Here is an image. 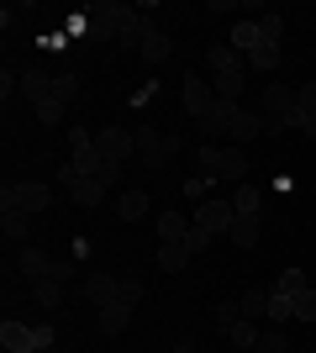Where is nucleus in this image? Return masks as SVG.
<instances>
[{
	"label": "nucleus",
	"mask_w": 316,
	"mask_h": 353,
	"mask_svg": "<svg viewBox=\"0 0 316 353\" xmlns=\"http://www.w3.org/2000/svg\"><path fill=\"white\" fill-rule=\"evenodd\" d=\"M74 90H79V74H53V90H48V101L32 105V111H37V121H43V127L63 121V111H69V101H74Z\"/></svg>",
	"instance_id": "obj_8"
},
{
	"label": "nucleus",
	"mask_w": 316,
	"mask_h": 353,
	"mask_svg": "<svg viewBox=\"0 0 316 353\" xmlns=\"http://www.w3.org/2000/svg\"><path fill=\"white\" fill-rule=\"evenodd\" d=\"M264 322H269V327L295 322V306H290V295H274V290H269V311H264Z\"/></svg>",
	"instance_id": "obj_25"
},
{
	"label": "nucleus",
	"mask_w": 316,
	"mask_h": 353,
	"mask_svg": "<svg viewBox=\"0 0 316 353\" xmlns=\"http://www.w3.org/2000/svg\"><path fill=\"white\" fill-rule=\"evenodd\" d=\"M185 248H190V253H206V248H211V232H200V227H190V237H185Z\"/></svg>",
	"instance_id": "obj_36"
},
{
	"label": "nucleus",
	"mask_w": 316,
	"mask_h": 353,
	"mask_svg": "<svg viewBox=\"0 0 316 353\" xmlns=\"http://www.w3.org/2000/svg\"><path fill=\"white\" fill-rule=\"evenodd\" d=\"M290 306H295V322H316V285H306L301 295H290Z\"/></svg>",
	"instance_id": "obj_30"
},
{
	"label": "nucleus",
	"mask_w": 316,
	"mask_h": 353,
	"mask_svg": "<svg viewBox=\"0 0 316 353\" xmlns=\"http://www.w3.org/2000/svg\"><path fill=\"white\" fill-rule=\"evenodd\" d=\"M216 327L232 348H258V338H264L253 327V316H242V306H216Z\"/></svg>",
	"instance_id": "obj_10"
},
{
	"label": "nucleus",
	"mask_w": 316,
	"mask_h": 353,
	"mask_svg": "<svg viewBox=\"0 0 316 353\" xmlns=\"http://www.w3.org/2000/svg\"><path fill=\"white\" fill-rule=\"evenodd\" d=\"M253 353H290V332H285V327H269V332L258 338Z\"/></svg>",
	"instance_id": "obj_31"
},
{
	"label": "nucleus",
	"mask_w": 316,
	"mask_h": 353,
	"mask_svg": "<svg viewBox=\"0 0 316 353\" xmlns=\"http://www.w3.org/2000/svg\"><path fill=\"white\" fill-rule=\"evenodd\" d=\"M16 269H21L27 280H63V269L53 264L43 248H21V253H16Z\"/></svg>",
	"instance_id": "obj_15"
},
{
	"label": "nucleus",
	"mask_w": 316,
	"mask_h": 353,
	"mask_svg": "<svg viewBox=\"0 0 316 353\" xmlns=\"http://www.w3.org/2000/svg\"><path fill=\"white\" fill-rule=\"evenodd\" d=\"M132 311H137V306H101V316H95V322H101V332H105V338H116V332H127Z\"/></svg>",
	"instance_id": "obj_22"
},
{
	"label": "nucleus",
	"mask_w": 316,
	"mask_h": 353,
	"mask_svg": "<svg viewBox=\"0 0 316 353\" xmlns=\"http://www.w3.org/2000/svg\"><path fill=\"white\" fill-rule=\"evenodd\" d=\"M301 132H306V137L316 143V117H301Z\"/></svg>",
	"instance_id": "obj_37"
},
{
	"label": "nucleus",
	"mask_w": 316,
	"mask_h": 353,
	"mask_svg": "<svg viewBox=\"0 0 316 353\" xmlns=\"http://www.w3.org/2000/svg\"><path fill=\"white\" fill-rule=\"evenodd\" d=\"M258 32H264V43H274V48H280V37H285V16L264 11V16H258Z\"/></svg>",
	"instance_id": "obj_33"
},
{
	"label": "nucleus",
	"mask_w": 316,
	"mask_h": 353,
	"mask_svg": "<svg viewBox=\"0 0 316 353\" xmlns=\"http://www.w3.org/2000/svg\"><path fill=\"white\" fill-rule=\"evenodd\" d=\"M0 206H16V211H27V216H37V211L53 206V185H37V179L6 185V190H0Z\"/></svg>",
	"instance_id": "obj_7"
},
{
	"label": "nucleus",
	"mask_w": 316,
	"mask_h": 353,
	"mask_svg": "<svg viewBox=\"0 0 316 353\" xmlns=\"http://www.w3.org/2000/svg\"><path fill=\"white\" fill-rule=\"evenodd\" d=\"M85 290H90L95 311H101V306H127V295H121V280H116V274H90V285H85Z\"/></svg>",
	"instance_id": "obj_16"
},
{
	"label": "nucleus",
	"mask_w": 316,
	"mask_h": 353,
	"mask_svg": "<svg viewBox=\"0 0 316 353\" xmlns=\"http://www.w3.org/2000/svg\"><path fill=\"white\" fill-rule=\"evenodd\" d=\"M127 21H132V6H121V0H95L90 11H85V32H90L95 43H121Z\"/></svg>",
	"instance_id": "obj_5"
},
{
	"label": "nucleus",
	"mask_w": 316,
	"mask_h": 353,
	"mask_svg": "<svg viewBox=\"0 0 316 353\" xmlns=\"http://www.w3.org/2000/svg\"><path fill=\"white\" fill-rule=\"evenodd\" d=\"M0 227H6V237H16V243L32 232V227H27V211H16V206H0Z\"/></svg>",
	"instance_id": "obj_26"
},
{
	"label": "nucleus",
	"mask_w": 316,
	"mask_h": 353,
	"mask_svg": "<svg viewBox=\"0 0 316 353\" xmlns=\"http://www.w3.org/2000/svg\"><path fill=\"white\" fill-rule=\"evenodd\" d=\"M269 290H274V295H301V290H306V274H301V269H280Z\"/></svg>",
	"instance_id": "obj_28"
},
{
	"label": "nucleus",
	"mask_w": 316,
	"mask_h": 353,
	"mask_svg": "<svg viewBox=\"0 0 316 353\" xmlns=\"http://www.w3.org/2000/svg\"><path fill=\"white\" fill-rule=\"evenodd\" d=\"M0 348H6V353H48V348H53V327L0 322Z\"/></svg>",
	"instance_id": "obj_6"
},
{
	"label": "nucleus",
	"mask_w": 316,
	"mask_h": 353,
	"mask_svg": "<svg viewBox=\"0 0 316 353\" xmlns=\"http://www.w3.org/2000/svg\"><path fill=\"white\" fill-rule=\"evenodd\" d=\"M95 148L105 153V163H116V169H121V163L137 153V137L121 132V127H101V132H95Z\"/></svg>",
	"instance_id": "obj_14"
},
{
	"label": "nucleus",
	"mask_w": 316,
	"mask_h": 353,
	"mask_svg": "<svg viewBox=\"0 0 316 353\" xmlns=\"http://www.w3.org/2000/svg\"><path fill=\"white\" fill-rule=\"evenodd\" d=\"M232 211H238V216H264V195H258V185H238V190H232Z\"/></svg>",
	"instance_id": "obj_23"
},
{
	"label": "nucleus",
	"mask_w": 316,
	"mask_h": 353,
	"mask_svg": "<svg viewBox=\"0 0 316 353\" xmlns=\"http://www.w3.org/2000/svg\"><path fill=\"white\" fill-rule=\"evenodd\" d=\"M59 185L69 190L74 206H101V201H105V185H101V179H90V174H79L74 163H63V169H59Z\"/></svg>",
	"instance_id": "obj_11"
},
{
	"label": "nucleus",
	"mask_w": 316,
	"mask_h": 353,
	"mask_svg": "<svg viewBox=\"0 0 316 353\" xmlns=\"http://www.w3.org/2000/svg\"><path fill=\"white\" fill-rule=\"evenodd\" d=\"M48 90H53V79H48L43 69H27V74H21V95H27L32 105H37V101H48Z\"/></svg>",
	"instance_id": "obj_24"
},
{
	"label": "nucleus",
	"mask_w": 316,
	"mask_h": 353,
	"mask_svg": "<svg viewBox=\"0 0 316 353\" xmlns=\"http://www.w3.org/2000/svg\"><path fill=\"white\" fill-rule=\"evenodd\" d=\"M137 159L148 163V169H164L169 159H174V153H180V143H174V137H164V132H153V127H137Z\"/></svg>",
	"instance_id": "obj_12"
},
{
	"label": "nucleus",
	"mask_w": 316,
	"mask_h": 353,
	"mask_svg": "<svg viewBox=\"0 0 316 353\" xmlns=\"http://www.w3.org/2000/svg\"><path fill=\"white\" fill-rule=\"evenodd\" d=\"M196 163H200V174H206V179H216V185H222V179H232V185H238V179L248 174V153H242V148H216V143H200V148H196Z\"/></svg>",
	"instance_id": "obj_2"
},
{
	"label": "nucleus",
	"mask_w": 316,
	"mask_h": 353,
	"mask_svg": "<svg viewBox=\"0 0 316 353\" xmlns=\"http://www.w3.org/2000/svg\"><path fill=\"white\" fill-rule=\"evenodd\" d=\"M280 63H285V53H280L274 43H264V48L253 53V59H248V69H258V74H264V69H280Z\"/></svg>",
	"instance_id": "obj_32"
},
{
	"label": "nucleus",
	"mask_w": 316,
	"mask_h": 353,
	"mask_svg": "<svg viewBox=\"0 0 316 353\" xmlns=\"http://www.w3.org/2000/svg\"><path fill=\"white\" fill-rule=\"evenodd\" d=\"M190 221H196L200 232H211V237L232 232V221H238V211H232V195H211V201H200V206L190 211Z\"/></svg>",
	"instance_id": "obj_9"
},
{
	"label": "nucleus",
	"mask_w": 316,
	"mask_h": 353,
	"mask_svg": "<svg viewBox=\"0 0 316 353\" xmlns=\"http://www.w3.org/2000/svg\"><path fill=\"white\" fill-rule=\"evenodd\" d=\"M238 306H242V316H253V322H258V316L269 311V290H248V295L238 301Z\"/></svg>",
	"instance_id": "obj_34"
},
{
	"label": "nucleus",
	"mask_w": 316,
	"mask_h": 353,
	"mask_svg": "<svg viewBox=\"0 0 316 353\" xmlns=\"http://www.w3.org/2000/svg\"><path fill=\"white\" fill-rule=\"evenodd\" d=\"M258 121H264V132H285V127H301V105H295V90H285V85H264Z\"/></svg>",
	"instance_id": "obj_3"
},
{
	"label": "nucleus",
	"mask_w": 316,
	"mask_h": 353,
	"mask_svg": "<svg viewBox=\"0 0 316 353\" xmlns=\"http://www.w3.org/2000/svg\"><path fill=\"white\" fill-rule=\"evenodd\" d=\"M180 95H185V111H190L196 121H206L211 105H216V90H211L200 74H185V79H180Z\"/></svg>",
	"instance_id": "obj_13"
},
{
	"label": "nucleus",
	"mask_w": 316,
	"mask_h": 353,
	"mask_svg": "<svg viewBox=\"0 0 316 353\" xmlns=\"http://www.w3.org/2000/svg\"><path fill=\"white\" fill-rule=\"evenodd\" d=\"M190 227H196V221L185 216V211H164V216H158V243H185Z\"/></svg>",
	"instance_id": "obj_19"
},
{
	"label": "nucleus",
	"mask_w": 316,
	"mask_h": 353,
	"mask_svg": "<svg viewBox=\"0 0 316 353\" xmlns=\"http://www.w3.org/2000/svg\"><path fill=\"white\" fill-rule=\"evenodd\" d=\"M116 211H121V221H143V216H148V195H143V190H127Z\"/></svg>",
	"instance_id": "obj_27"
},
{
	"label": "nucleus",
	"mask_w": 316,
	"mask_h": 353,
	"mask_svg": "<svg viewBox=\"0 0 316 353\" xmlns=\"http://www.w3.org/2000/svg\"><path fill=\"white\" fill-rule=\"evenodd\" d=\"M206 132H222V137H232V143H253L258 132H264V121H258V111H242L238 101H216L211 105V117L200 121Z\"/></svg>",
	"instance_id": "obj_1"
},
{
	"label": "nucleus",
	"mask_w": 316,
	"mask_h": 353,
	"mask_svg": "<svg viewBox=\"0 0 316 353\" xmlns=\"http://www.w3.org/2000/svg\"><path fill=\"white\" fill-rule=\"evenodd\" d=\"M227 48H238L242 59H253L258 48H264V32H258V21H238V27H232V37H227Z\"/></svg>",
	"instance_id": "obj_17"
},
{
	"label": "nucleus",
	"mask_w": 316,
	"mask_h": 353,
	"mask_svg": "<svg viewBox=\"0 0 316 353\" xmlns=\"http://www.w3.org/2000/svg\"><path fill=\"white\" fill-rule=\"evenodd\" d=\"M69 163H74L79 174L101 179V185H116V179H121V169H116V163H105V153L95 148V137L85 132V127H79V132L69 137Z\"/></svg>",
	"instance_id": "obj_4"
},
{
	"label": "nucleus",
	"mask_w": 316,
	"mask_h": 353,
	"mask_svg": "<svg viewBox=\"0 0 316 353\" xmlns=\"http://www.w3.org/2000/svg\"><path fill=\"white\" fill-rule=\"evenodd\" d=\"M295 105H301V117H316V79L306 90H295Z\"/></svg>",
	"instance_id": "obj_35"
},
{
	"label": "nucleus",
	"mask_w": 316,
	"mask_h": 353,
	"mask_svg": "<svg viewBox=\"0 0 316 353\" xmlns=\"http://www.w3.org/2000/svg\"><path fill=\"white\" fill-rule=\"evenodd\" d=\"M32 301H37V306H48V311H59L63 285H59V280H37V285H32Z\"/></svg>",
	"instance_id": "obj_29"
},
{
	"label": "nucleus",
	"mask_w": 316,
	"mask_h": 353,
	"mask_svg": "<svg viewBox=\"0 0 316 353\" xmlns=\"http://www.w3.org/2000/svg\"><path fill=\"white\" fill-rule=\"evenodd\" d=\"M190 259H196V253L185 248V243H158V269H164V274H185Z\"/></svg>",
	"instance_id": "obj_20"
},
{
	"label": "nucleus",
	"mask_w": 316,
	"mask_h": 353,
	"mask_svg": "<svg viewBox=\"0 0 316 353\" xmlns=\"http://www.w3.org/2000/svg\"><path fill=\"white\" fill-rule=\"evenodd\" d=\"M227 237H232L238 248H258V237H264V216H238Z\"/></svg>",
	"instance_id": "obj_21"
},
{
	"label": "nucleus",
	"mask_w": 316,
	"mask_h": 353,
	"mask_svg": "<svg viewBox=\"0 0 316 353\" xmlns=\"http://www.w3.org/2000/svg\"><path fill=\"white\" fill-rule=\"evenodd\" d=\"M169 53H174V37H169V32H158V27H153L148 37H143V48H137V59H143V63H164Z\"/></svg>",
	"instance_id": "obj_18"
},
{
	"label": "nucleus",
	"mask_w": 316,
	"mask_h": 353,
	"mask_svg": "<svg viewBox=\"0 0 316 353\" xmlns=\"http://www.w3.org/2000/svg\"><path fill=\"white\" fill-rule=\"evenodd\" d=\"M180 353H190V348H180Z\"/></svg>",
	"instance_id": "obj_38"
}]
</instances>
